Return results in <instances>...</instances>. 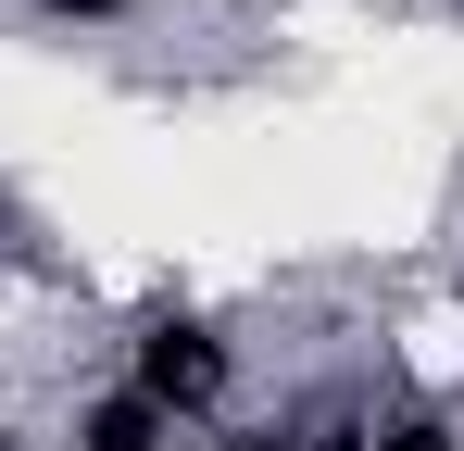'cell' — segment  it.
<instances>
[{"label": "cell", "mask_w": 464, "mask_h": 451, "mask_svg": "<svg viewBox=\"0 0 464 451\" xmlns=\"http://www.w3.org/2000/svg\"><path fill=\"white\" fill-rule=\"evenodd\" d=\"M227 339H214V326H201V313H151V326H139V351H126V389H139V401H151L163 427H176V414H214V401H227Z\"/></svg>", "instance_id": "6da1fadb"}, {"label": "cell", "mask_w": 464, "mask_h": 451, "mask_svg": "<svg viewBox=\"0 0 464 451\" xmlns=\"http://www.w3.org/2000/svg\"><path fill=\"white\" fill-rule=\"evenodd\" d=\"M76 451H176V427H163L139 389H101V401L76 414Z\"/></svg>", "instance_id": "7a4b0ae2"}, {"label": "cell", "mask_w": 464, "mask_h": 451, "mask_svg": "<svg viewBox=\"0 0 464 451\" xmlns=\"http://www.w3.org/2000/svg\"><path fill=\"white\" fill-rule=\"evenodd\" d=\"M289 439H302V451H364V439H377V427H364L352 401H314V427H289Z\"/></svg>", "instance_id": "3957f363"}, {"label": "cell", "mask_w": 464, "mask_h": 451, "mask_svg": "<svg viewBox=\"0 0 464 451\" xmlns=\"http://www.w3.org/2000/svg\"><path fill=\"white\" fill-rule=\"evenodd\" d=\"M364 451H452V427H440V414H389Z\"/></svg>", "instance_id": "277c9868"}, {"label": "cell", "mask_w": 464, "mask_h": 451, "mask_svg": "<svg viewBox=\"0 0 464 451\" xmlns=\"http://www.w3.org/2000/svg\"><path fill=\"white\" fill-rule=\"evenodd\" d=\"M38 13H63V25H126V0H38Z\"/></svg>", "instance_id": "5b68a950"}, {"label": "cell", "mask_w": 464, "mask_h": 451, "mask_svg": "<svg viewBox=\"0 0 464 451\" xmlns=\"http://www.w3.org/2000/svg\"><path fill=\"white\" fill-rule=\"evenodd\" d=\"M214 451H302L289 427H251V439H214Z\"/></svg>", "instance_id": "8992f818"}, {"label": "cell", "mask_w": 464, "mask_h": 451, "mask_svg": "<svg viewBox=\"0 0 464 451\" xmlns=\"http://www.w3.org/2000/svg\"><path fill=\"white\" fill-rule=\"evenodd\" d=\"M0 451H13V439H0Z\"/></svg>", "instance_id": "52a82bcc"}]
</instances>
